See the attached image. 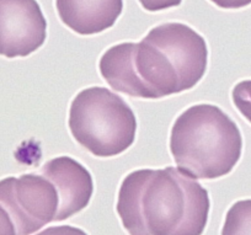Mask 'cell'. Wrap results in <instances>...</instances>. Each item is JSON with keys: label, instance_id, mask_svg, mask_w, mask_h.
I'll use <instances>...</instances> for the list:
<instances>
[{"label": "cell", "instance_id": "cell-1", "mask_svg": "<svg viewBox=\"0 0 251 235\" xmlns=\"http://www.w3.org/2000/svg\"><path fill=\"white\" fill-rule=\"evenodd\" d=\"M208 50L190 26L168 23L151 28L139 43L112 46L100 59L108 85L132 98L161 99L190 90L203 78Z\"/></svg>", "mask_w": 251, "mask_h": 235}, {"label": "cell", "instance_id": "cell-8", "mask_svg": "<svg viewBox=\"0 0 251 235\" xmlns=\"http://www.w3.org/2000/svg\"><path fill=\"white\" fill-rule=\"evenodd\" d=\"M60 20L79 35H95L112 27L123 0H55Z\"/></svg>", "mask_w": 251, "mask_h": 235}, {"label": "cell", "instance_id": "cell-7", "mask_svg": "<svg viewBox=\"0 0 251 235\" xmlns=\"http://www.w3.org/2000/svg\"><path fill=\"white\" fill-rule=\"evenodd\" d=\"M42 175L55 186L59 207L54 222L66 220L88 207L94 192L91 174L74 159L59 157L47 161Z\"/></svg>", "mask_w": 251, "mask_h": 235}, {"label": "cell", "instance_id": "cell-6", "mask_svg": "<svg viewBox=\"0 0 251 235\" xmlns=\"http://www.w3.org/2000/svg\"><path fill=\"white\" fill-rule=\"evenodd\" d=\"M46 37L47 23L36 0H0V55L27 57Z\"/></svg>", "mask_w": 251, "mask_h": 235}, {"label": "cell", "instance_id": "cell-3", "mask_svg": "<svg viewBox=\"0 0 251 235\" xmlns=\"http://www.w3.org/2000/svg\"><path fill=\"white\" fill-rule=\"evenodd\" d=\"M243 138L235 122L218 106L200 104L176 118L170 150L178 170L194 179H218L241 157Z\"/></svg>", "mask_w": 251, "mask_h": 235}, {"label": "cell", "instance_id": "cell-13", "mask_svg": "<svg viewBox=\"0 0 251 235\" xmlns=\"http://www.w3.org/2000/svg\"><path fill=\"white\" fill-rule=\"evenodd\" d=\"M0 235H18L13 219L1 205H0Z\"/></svg>", "mask_w": 251, "mask_h": 235}, {"label": "cell", "instance_id": "cell-10", "mask_svg": "<svg viewBox=\"0 0 251 235\" xmlns=\"http://www.w3.org/2000/svg\"><path fill=\"white\" fill-rule=\"evenodd\" d=\"M231 98L239 112L251 123V80L236 84L231 91Z\"/></svg>", "mask_w": 251, "mask_h": 235}, {"label": "cell", "instance_id": "cell-2", "mask_svg": "<svg viewBox=\"0 0 251 235\" xmlns=\"http://www.w3.org/2000/svg\"><path fill=\"white\" fill-rule=\"evenodd\" d=\"M208 191L178 169H143L123 179L117 209L131 235H202Z\"/></svg>", "mask_w": 251, "mask_h": 235}, {"label": "cell", "instance_id": "cell-11", "mask_svg": "<svg viewBox=\"0 0 251 235\" xmlns=\"http://www.w3.org/2000/svg\"><path fill=\"white\" fill-rule=\"evenodd\" d=\"M182 0H139L141 5L148 11H160L178 6Z\"/></svg>", "mask_w": 251, "mask_h": 235}, {"label": "cell", "instance_id": "cell-9", "mask_svg": "<svg viewBox=\"0 0 251 235\" xmlns=\"http://www.w3.org/2000/svg\"><path fill=\"white\" fill-rule=\"evenodd\" d=\"M222 235H251V200L238 201L229 208Z\"/></svg>", "mask_w": 251, "mask_h": 235}, {"label": "cell", "instance_id": "cell-12", "mask_svg": "<svg viewBox=\"0 0 251 235\" xmlns=\"http://www.w3.org/2000/svg\"><path fill=\"white\" fill-rule=\"evenodd\" d=\"M36 235H88L84 230L72 225H60V227H50Z\"/></svg>", "mask_w": 251, "mask_h": 235}, {"label": "cell", "instance_id": "cell-14", "mask_svg": "<svg viewBox=\"0 0 251 235\" xmlns=\"http://www.w3.org/2000/svg\"><path fill=\"white\" fill-rule=\"evenodd\" d=\"M211 1L219 8L229 9V10L245 8L251 4V0H211Z\"/></svg>", "mask_w": 251, "mask_h": 235}, {"label": "cell", "instance_id": "cell-5", "mask_svg": "<svg viewBox=\"0 0 251 235\" xmlns=\"http://www.w3.org/2000/svg\"><path fill=\"white\" fill-rule=\"evenodd\" d=\"M0 205L13 219L18 235H31L54 222L59 197L47 178L25 174L0 180Z\"/></svg>", "mask_w": 251, "mask_h": 235}, {"label": "cell", "instance_id": "cell-4", "mask_svg": "<svg viewBox=\"0 0 251 235\" xmlns=\"http://www.w3.org/2000/svg\"><path fill=\"white\" fill-rule=\"evenodd\" d=\"M74 139L99 158H110L134 142L137 120L122 98L106 88L85 89L74 98L69 111Z\"/></svg>", "mask_w": 251, "mask_h": 235}]
</instances>
